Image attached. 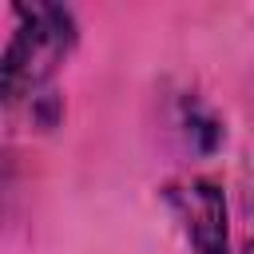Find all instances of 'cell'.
I'll return each instance as SVG.
<instances>
[{"instance_id": "cell-3", "label": "cell", "mask_w": 254, "mask_h": 254, "mask_svg": "<svg viewBox=\"0 0 254 254\" xmlns=\"http://www.w3.org/2000/svg\"><path fill=\"white\" fill-rule=\"evenodd\" d=\"M250 254H254V250H250Z\"/></svg>"}, {"instance_id": "cell-1", "label": "cell", "mask_w": 254, "mask_h": 254, "mask_svg": "<svg viewBox=\"0 0 254 254\" xmlns=\"http://www.w3.org/2000/svg\"><path fill=\"white\" fill-rule=\"evenodd\" d=\"M75 16L64 4H16V28L0 60V83L8 99L32 95L71 52Z\"/></svg>"}, {"instance_id": "cell-2", "label": "cell", "mask_w": 254, "mask_h": 254, "mask_svg": "<svg viewBox=\"0 0 254 254\" xmlns=\"http://www.w3.org/2000/svg\"><path fill=\"white\" fill-rule=\"evenodd\" d=\"M175 202L187 218V234L194 242L198 254H226V202L222 190L206 179L187 183L183 190H175Z\"/></svg>"}]
</instances>
